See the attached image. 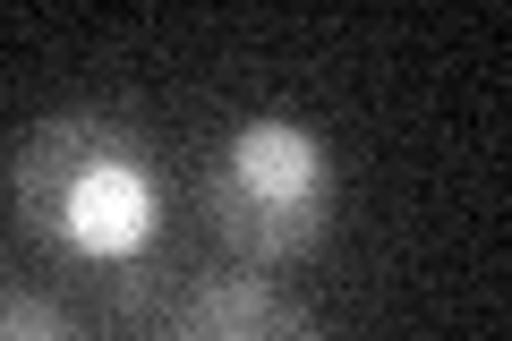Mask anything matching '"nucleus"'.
Wrapping results in <instances>:
<instances>
[{"label":"nucleus","instance_id":"nucleus-3","mask_svg":"<svg viewBox=\"0 0 512 341\" xmlns=\"http://www.w3.org/2000/svg\"><path fill=\"white\" fill-rule=\"evenodd\" d=\"M163 341H325L316 316L265 273H231V282L188 290V307L171 316Z\"/></svg>","mask_w":512,"mask_h":341},{"label":"nucleus","instance_id":"nucleus-2","mask_svg":"<svg viewBox=\"0 0 512 341\" xmlns=\"http://www.w3.org/2000/svg\"><path fill=\"white\" fill-rule=\"evenodd\" d=\"M333 197H342L333 145L308 120H291V111H248L214 145V171H205V222L248 265L316 256L333 231Z\"/></svg>","mask_w":512,"mask_h":341},{"label":"nucleus","instance_id":"nucleus-1","mask_svg":"<svg viewBox=\"0 0 512 341\" xmlns=\"http://www.w3.org/2000/svg\"><path fill=\"white\" fill-rule=\"evenodd\" d=\"M9 205L35 248L94 273L146 265L163 239V171L120 111H43L9 154Z\"/></svg>","mask_w":512,"mask_h":341},{"label":"nucleus","instance_id":"nucleus-4","mask_svg":"<svg viewBox=\"0 0 512 341\" xmlns=\"http://www.w3.org/2000/svg\"><path fill=\"white\" fill-rule=\"evenodd\" d=\"M0 341H77V324L35 290H0Z\"/></svg>","mask_w":512,"mask_h":341}]
</instances>
